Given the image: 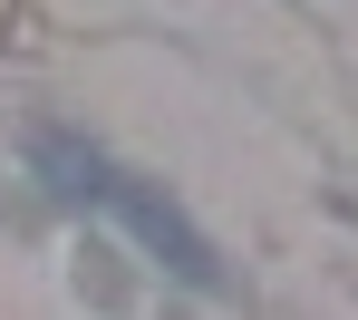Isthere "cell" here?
<instances>
[{
  "label": "cell",
  "instance_id": "obj_1",
  "mask_svg": "<svg viewBox=\"0 0 358 320\" xmlns=\"http://www.w3.org/2000/svg\"><path fill=\"white\" fill-rule=\"evenodd\" d=\"M39 175H49V194H68V204H97V214H117L126 233L145 243V253L165 262L175 281H194V291H223V253L184 223V204L165 185H145V175H126L117 155H97V146H78V136H39Z\"/></svg>",
  "mask_w": 358,
  "mask_h": 320
}]
</instances>
